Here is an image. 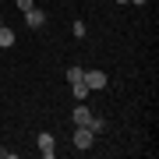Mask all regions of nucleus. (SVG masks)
I'll list each match as a JSON object with an SVG mask.
<instances>
[{
	"label": "nucleus",
	"mask_w": 159,
	"mask_h": 159,
	"mask_svg": "<svg viewBox=\"0 0 159 159\" xmlns=\"http://www.w3.org/2000/svg\"><path fill=\"white\" fill-rule=\"evenodd\" d=\"M0 46H4V50H7V46H14V32L7 29V25H0Z\"/></svg>",
	"instance_id": "0eeeda50"
},
{
	"label": "nucleus",
	"mask_w": 159,
	"mask_h": 159,
	"mask_svg": "<svg viewBox=\"0 0 159 159\" xmlns=\"http://www.w3.org/2000/svg\"><path fill=\"white\" fill-rule=\"evenodd\" d=\"M81 78H85L81 67H67V81H81Z\"/></svg>",
	"instance_id": "6e6552de"
},
{
	"label": "nucleus",
	"mask_w": 159,
	"mask_h": 159,
	"mask_svg": "<svg viewBox=\"0 0 159 159\" xmlns=\"http://www.w3.org/2000/svg\"><path fill=\"white\" fill-rule=\"evenodd\" d=\"M102 127H106V120H99V117H92V124H89V131H92V134H99Z\"/></svg>",
	"instance_id": "1a4fd4ad"
},
{
	"label": "nucleus",
	"mask_w": 159,
	"mask_h": 159,
	"mask_svg": "<svg viewBox=\"0 0 159 159\" xmlns=\"http://www.w3.org/2000/svg\"><path fill=\"white\" fill-rule=\"evenodd\" d=\"M14 7H18V11H32L35 0H14Z\"/></svg>",
	"instance_id": "9d476101"
},
{
	"label": "nucleus",
	"mask_w": 159,
	"mask_h": 159,
	"mask_svg": "<svg viewBox=\"0 0 159 159\" xmlns=\"http://www.w3.org/2000/svg\"><path fill=\"white\" fill-rule=\"evenodd\" d=\"M71 96L78 99V102H85V99L92 96V89L85 85V78H81V81H71Z\"/></svg>",
	"instance_id": "39448f33"
},
{
	"label": "nucleus",
	"mask_w": 159,
	"mask_h": 159,
	"mask_svg": "<svg viewBox=\"0 0 159 159\" xmlns=\"http://www.w3.org/2000/svg\"><path fill=\"white\" fill-rule=\"evenodd\" d=\"M117 4H131V0H117Z\"/></svg>",
	"instance_id": "f8f14e48"
},
{
	"label": "nucleus",
	"mask_w": 159,
	"mask_h": 159,
	"mask_svg": "<svg viewBox=\"0 0 159 159\" xmlns=\"http://www.w3.org/2000/svg\"><path fill=\"white\" fill-rule=\"evenodd\" d=\"M25 25H29V29H43V25H46V11H39V7L25 11Z\"/></svg>",
	"instance_id": "20e7f679"
},
{
	"label": "nucleus",
	"mask_w": 159,
	"mask_h": 159,
	"mask_svg": "<svg viewBox=\"0 0 159 159\" xmlns=\"http://www.w3.org/2000/svg\"><path fill=\"white\" fill-rule=\"evenodd\" d=\"M131 4H138V7H142V4H145V0H131Z\"/></svg>",
	"instance_id": "9b49d317"
},
{
	"label": "nucleus",
	"mask_w": 159,
	"mask_h": 159,
	"mask_svg": "<svg viewBox=\"0 0 159 159\" xmlns=\"http://www.w3.org/2000/svg\"><path fill=\"white\" fill-rule=\"evenodd\" d=\"M92 117H96V113H92L85 102H78V106H74V113H71V120H74L78 127H89V124H92Z\"/></svg>",
	"instance_id": "f03ea898"
},
{
	"label": "nucleus",
	"mask_w": 159,
	"mask_h": 159,
	"mask_svg": "<svg viewBox=\"0 0 159 159\" xmlns=\"http://www.w3.org/2000/svg\"><path fill=\"white\" fill-rule=\"evenodd\" d=\"M39 152H43L46 159H50L53 152H57V148H53V134H46V131H43V134H39Z\"/></svg>",
	"instance_id": "423d86ee"
},
{
	"label": "nucleus",
	"mask_w": 159,
	"mask_h": 159,
	"mask_svg": "<svg viewBox=\"0 0 159 159\" xmlns=\"http://www.w3.org/2000/svg\"><path fill=\"white\" fill-rule=\"evenodd\" d=\"M92 142H96V134H92L89 127H78V131H74V148H78V152H89Z\"/></svg>",
	"instance_id": "f257e3e1"
},
{
	"label": "nucleus",
	"mask_w": 159,
	"mask_h": 159,
	"mask_svg": "<svg viewBox=\"0 0 159 159\" xmlns=\"http://www.w3.org/2000/svg\"><path fill=\"white\" fill-rule=\"evenodd\" d=\"M106 74H102V71H85V85L92 89V92H99V89H106Z\"/></svg>",
	"instance_id": "7ed1b4c3"
}]
</instances>
